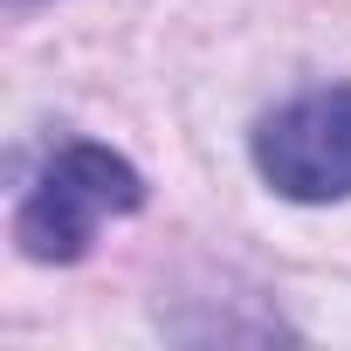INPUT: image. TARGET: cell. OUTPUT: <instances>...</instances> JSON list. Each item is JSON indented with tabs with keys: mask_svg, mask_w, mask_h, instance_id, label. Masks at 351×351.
Returning a JSON list of instances; mask_svg holds the SVG:
<instances>
[{
	"mask_svg": "<svg viewBox=\"0 0 351 351\" xmlns=\"http://www.w3.org/2000/svg\"><path fill=\"white\" fill-rule=\"evenodd\" d=\"M138 207H145V172L124 152L97 145V138H69V145H56L42 158V172L21 186L14 241H21L28 262L62 269V262L90 255V241H97L104 221H124Z\"/></svg>",
	"mask_w": 351,
	"mask_h": 351,
	"instance_id": "1",
	"label": "cell"
},
{
	"mask_svg": "<svg viewBox=\"0 0 351 351\" xmlns=\"http://www.w3.org/2000/svg\"><path fill=\"white\" fill-rule=\"evenodd\" d=\"M248 158L262 186L296 207L351 200V83H317L255 117Z\"/></svg>",
	"mask_w": 351,
	"mask_h": 351,
	"instance_id": "2",
	"label": "cell"
}]
</instances>
